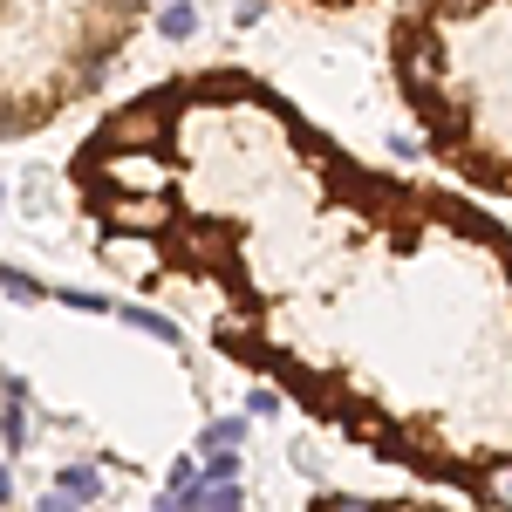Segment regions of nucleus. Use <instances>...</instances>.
Masks as SVG:
<instances>
[{
	"mask_svg": "<svg viewBox=\"0 0 512 512\" xmlns=\"http://www.w3.org/2000/svg\"><path fill=\"white\" fill-rule=\"evenodd\" d=\"M55 492L89 506V499H103V472H96V465H62V472H55Z\"/></svg>",
	"mask_w": 512,
	"mask_h": 512,
	"instance_id": "f257e3e1",
	"label": "nucleus"
},
{
	"mask_svg": "<svg viewBox=\"0 0 512 512\" xmlns=\"http://www.w3.org/2000/svg\"><path fill=\"white\" fill-rule=\"evenodd\" d=\"M192 28H198L192 0H164V7H158V35L164 41H192Z\"/></svg>",
	"mask_w": 512,
	"mask_h": 512,
	"instance_id": "f03ea898",
	"label": "nucleus"
},
{
	"mask_svg": "<svg viewBox=\"0 0 512 512\" xmlns=\"http://www.w3.org/2000/svg\"><path fill=\"white\" fill-rule=\"evenodd\" d=\"M123 321H130V328H144L151 342H178V328H171L164 315H151V308H123Z\"/></svg>",
	"mask_w": 512,
	"mask_h": 512,
	"instance_id": "7ed1b4c3",
	"label": "nucleus"
},
{
	"mask_svg": "<svg viewBox=\"0 0 512 512\" xmlns=\"http://www.w3.org/2000/svg\"><path fill=\"white\" fill-rule=\"evenodd\" d=\"M205 451V478H239V451H226V444H198Z\"/></svg>",
	"mask_w": 512,
	"mask_h": 512,
	"instance_id": "20e7f679",
	"label": "nucleus"
},
{
	"mask_svg": "<svg viewBox=\"0 0 512 512\" xmlns=\"http://www.w3.org/2000/svg\"><path fill=\"white\" fill-rule=\"evenodd\" d=\"M198 444H246V417H219V424H205Z\"/></svg>",
	"mask_w": 512,
	"mask_h": 512,
	"instance_id": "39448f33",
	"label": "nucleus"
},
{
	"mask_svg": "<svg viewBox=\"0 0 512 512\" xmlns=\"http://www.w3.org/2000/svg\"><path fill=\"white\" fill-rule=\"evenodd\" d=\"M7 294H14V301H41L48 287H41V280H28V274H7Z\"/></svg>",
	"mask_w": 512,
	"mask_h": 512,
	"instance_id": "423d86ee",
	"label": "nucleus"
},
{
	"mask_svg": "<svg viewBox=\"0 0 512 512\" xmlns=\"http://www.w3.org/2000/svg\"><path fill=\"white\" fill-rule=\"evenodd\" d=\"M246 410L267 424V417H280V396H274V390H253V396H246Z\"/></svg>",
	"mask_w": 512,
	"mask_h": 512,
	"instance_id": "0eeeda50",
	"label": "nucleus"
},
{
	"mask_svg": "<svg viewBox=\"0 0 512 512\" xmlns=\"http://www.w3.org/2000/svg\"><path fill=\"white\" fill-rule=\"evenodd\" d=\"M485 499H499V506H512V465H506V472H492V478H485Z\"/></svg>",
	"mask_w": 512,
	"mask_h": 512,
	"instance_id": "6e6552de",
	"label": "nucleus"
},
{
	"mask_svg": "<svg viewBox=\"0 0 512 512\" xmlns=\"http://www.w3.org/2000/svg\"><path fill=\"white\" fill-rule=\"evenodd\" d=\"M62 301H69V308H89V315H110V301H103V294H82V287H69Z\"/></svg>",
	"mask_w": 512,
	"mask_h": 512,
	"instance_id": "1a4fd4ad",
	"label": "nucleus"
},
{
	"mask_svg": "<svg viewBox=\"0 0 512 512\" xmlns=\"http://www.w3.org/2000/svg\"><path fill=\"white\" fill-rule=\"evenodd\" d=\"M260 14H267V0H239V14H233V21H239V28H253Z\"/></svg>",
	"mask_w": 512,
	"mask_h": 512,
	"instance_id": "9d476101",
	"label": "nucleus"
}]
</instances>
